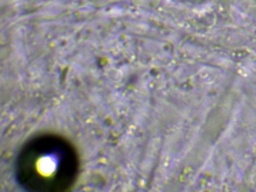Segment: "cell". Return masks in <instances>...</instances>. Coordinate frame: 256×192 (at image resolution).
I'll return each instance as SVG.
<instances>
[{"instance_id": "cell-1", "label": "cell", "mask_w": 256, "mask_h": 192, "mask_svg": "<svg viewBox=\"0 0 256 192\" xmlns=\"http://www.w3.org/2000/svg\"><path fill=\"white\" fill-rule=\"evenodd\" d=\"M78 157L72 146L56 136L30 141L20 152L17 175L22 186L36 192H61L72 184L78 172Z\"/></svg>"}]
</instances>
